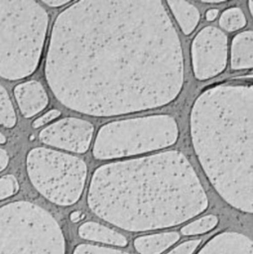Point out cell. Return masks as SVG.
Wrapping results in <instances>:
<instances>
[{
	"label": "cell",
	"mask_w": 253,
	"mask_h": 254,
	"mask_svg": "<svg viewBox=\"0 0 253 254\" xmlns=\"http://www.w3.org/2000/svg\"><path fill=\"white\" fill-rule=\"evenodd\" d=\"M78 234L81 238L97 241L119 247H125L128 241L121 233L94 221H87L78 227Z\"/></svg>",
	"instance_id": "4fadbf2b"
},
{
	"label": "cell",
	"mask_w": 253,
	"mask_h": 254,
	"mask_svg": "<svg viewBox=\"0 0 253 254\" xmlns=\"http://www.w3.org/2000/svg\"><path fill=\"white\" fill-rule=\"evenodd\" d=\"M87 203L103 220L139 232L182 224L203 212L208 199L190 162L173 150L99 167Z\"/></svg>",
	"instance_id": "7a4b0ae2"
},
{
	"label": "cell",
	"mask_w": 253,
	"mask_h": 254,
	"mask_svg": "<svg viewBox=\"0 0 253 254\" xmlns=\"http://www.w3.org/2000/svg\"><path fill=\"white\" fill-rule=\"evenodd\" d=\"M178 137V124L170 115L117 120L99 129L92 153L99 160L124 158L170 147Z\"/></svg>",
	"instance_id": "8992f818"
},
{
	"label": "cell",
	"mask_w": 253,
	"mask_h": 254,
	"mask_svg": "<svg viewBox=\"0 0 253 254\" xmlns=\"http://www.w3.org/2000/svg\"><path fill=\"white\" fill-rule=\"evenodd\" d=\"M248 8H249V11H250V13H251V15L253 17V1L248 2Z\"/></svg>",
	"instance_id": "4316f807"
},
{
	"label": "cell",
	"mask_w": 253,
	"mask_h": 254,
	"mask_svg": "<svg viewBox=\"0 0 253 254\" xmlns=\"http://www.w3.org/2000/svg\"><path fill=\"white\" fill-rule=\"evenodd\" d=\"M45 4H47L48 6H51V7H61V6H63V5H65V4H67V3H69V1H67V0H44L43 1Z\"/></svg>",
	"instance_id": "cb8c5ba5"
},
{
	"label": "cell",
	"mask_w": 253,
	"mask_h": 254,
	"mask_svg": "<svg viewBox=\"0 0 253 254\" xmlns=\"http://www.w3.org/2000/svg\"><path fill=\"white\" fill-rule=\"evenodd\" d=\"M5 142H6L5 136H4L2 133H0V144H4Z\"/></svg>",
	"instance_id": "83f0119b"
},
{
	"label": "cell",
	"mask_w": 253,
	"mask_h": 254,
	"mask_svg": "<svg viewBox=\"0 0 253 254\" xmlns=\"http://www.w3.org/2000/svg\"><path fill=\"white\" fill-rule=\"evenodd\" d=\"M45 75L61 103L86 115L162 107L183 88L180 37L161 1H76L54 23Z\"/></svg>",
	"instance_id": "6da1fadb"
},
{
	"label": "cell",
	"mask_w": 253,
	"mask_h": 254,
	"mask_svg": "<svg viewBox=\"0 0 253 254\" xmlns=\"http://www.w3.org/2000/svg\"><path fill=\"white\" fill-rule=\"evenodd\" d=\"M61 115V112L57 109H52L50 111H48L47 113H45L44 115H42L41 117L35 119V121L33 122V127L34 128H39L42 127L46 124H48L49 122H51L52 120L58 118Z\"/></svg>",
	"instance_id": "7402d4cb"
},
{
	"label": "cell",
	"mask_w": 253,
	"mask_h": 254,
	"mask_svg": "<svg viewBox=\"0 0 253 254\" xmlns=\"http://www.w3.org/2000/svg\"><path fill=\"white\" fill-rule=\"evenodd\" d=\"M180 239L178 232H162L135 238L134 247L139 254H161Z\"/></svg>",
	"instance_id": "5bb4252c"
},
{
	"label": "cell",
	"mask_w": 253,
	"mask_h": 254,
	"mask_svg": "<svg viewBox=\"0 0 253 254\" xmlns=\"http://www.w3.org/2000/svg\"><path fill=\"white\" fill-rule=\"evenodd\" d=\"M8 161H9L8 154L3 149H0V172L7 167Z\"/></svg>",
	"instance_id": "603a6c76"
},
{
	"label": "cell",
	"mask_w": 253,
	"mask_h": 254,
	"mask_svg": "<svg viewBox=\"0 0 253 254\" xmlns=\"http://www.w3.org/2000/svg\"><path fill=\"white\" fill-rule=\"evenodd\" d=\"M73 254H129L127 252L108 248V247H102L92 244H79L74 248Z\"/></svg>",
	"instance_id": "d6986e66"
},
{
	"label": "cell",
	"mask_w": 253,
	"mask_h": 254,
	"mask_svg": "<svg viewBox=\"0 0 253 254\" xmlns=\"http://www.w3.org/2000/svg\"><path fill=\"white\" fill-rule=\"evenodd\" d=\"M18 190V182L14 176L6 175L0 178V200L14 195Z\"/></svg>",
	"instance_id": "ffe728a7"
},
{
	"label": "cell",
	"mask_w": 253,
	"mask_h": 254,
	"mask_svg": "<svg viewBox=\"0 0 253 254\" xmlns=\"http://www.w3.org/2000/svg\"><path fill=\"white\" fill-rule=\"evenodd\" d=\"M230 66L234 70L253 68V31L237 34L230 48Z\"/></svg>",
	"instance_id": "7c38bea8"
},
{
	"label": "cell",
	"mask_w": 253,
	"mask_h": 254,
	"mask_svg": "<svg viewBox=\"0 0 253 254\" xmlns=\"http://www.w3.org/2000/svg\"><path fill=\"white\" fill-rule=\"evenodd\" d=\"M14 95L20 111L25 117H32L38 114L46 108L49 102L45 88L36 80L18 84L14 89Z\"/></svg>",
	"instance_id": "8fae6325"
},
{
	"label": "cell",
	"mask_w": 253,
	"mask_h": 254,
	"mask_svg": "<svg viewBox=\"0 0 253 254\" xmlns=\"http://www.w3.org/2000/svg\"><path fill=\"white\" fill-rule=\"evenodd\" d=\"M241 78H253V74H249V75H246V76H243Z\"/></svg>",
	"instance_id": "f1b7e54d"
},
{
	"label": "cell",
	"mask_w": 253,
	"mask_h": 254,
	"mask_svg": "<svg viewBox=\"0 0 253 254\" xmlns=\"http://www.w3.org/2000/svg\"><path fill=\"white\" fill-rule=\"evenodd\" d=\"M194 76L205 80L218 75L227 63V37L219 29L207 26L194 37L191 48Z\"/></svg>",
	"instance_id": "ba28073f"
},
{
	"label": "cell",
	"mask_w": 253,
	"mask_h": 254,
	"mask_svg": "<svg viewBox=\"0 0 253 254\" xmlns=\"http://www.w3.org/2000/svg\"><path fill=\"white\" fill-rule=\"evenodd\" d=\"M218 222V218L213 215H205L202 216L196 220H193L190 222L189 224L185 225L182 229L181 232L184 235H197V234H202L205 232L210 231L213 229Z\"/></svg>",
	"instance_id": "e0dca14e"
},
{
	"label": "cell",
	"mask_w": 253,
	"mask_h": 254,
	"mask_svg": "<svg viewBox=\"0 0 253 254\" xmlns=\"http://www.w3.org/2000/svg\"><path fill=\"white\" fill-rule=\"evenodd\" d=\"M200 242L201 239H192L185 241L178 245L177 247H175L174 249H172L167 254H192L198 247Z\"/></svg>",
	"instance_id": "44dd1931"
},
{
	"label": "cell",
	"mask_w": 253,
	"mask_h": 254,
	"mask_svg": "<svg viewBox=\"0 0 253 254\" xmlns=\"http://www.w3.org/2000/svg\"><path fill=\"white\" fill-rule=\"evenodd\" d=\"M0 254H65V241L55 217L30 201L0 206Z\"/></svg>",
	"instance_id": "5b68a950"
},
{
	"label": "cell",
	"mask_w": 253,
	"mask_h": 254,
	"mask_svg": "<svg viewBox=\"0 0 253 254\" xmlns=\"http://www.w3.org/2000/svg\"><path fill=\"white\" fill-rule=\"evenodd\" d=\"M16 123V114L10 97L5 88L0 85V124L11 128Z\"/></svg>",
	"instance_id": "ac0fdd59"
},
{
	"label": "cell",
	"mask_w": 253,
	"mask_h": 254,
	"mask_svg": "<svg viewBox=\"0 0 253 254\" xmlns=\"http://www.w3.org/2000/svg\"><path fill=\"white\" fill-rule=\"evenodd\" d=\"M173 16L185 35H190L199 21L198 9L188 1L167 2Z\"/></svg>",
	"instance_id": "9a60e30c"
},
{
	"label": "cell",
	"mask_w": 253,
	"mask_h": 254,
	"mask_svg": "<svg viewBox=\"0 0 253 254\" xmlns=\"http://www.w3.org/2000/svg\"><path fill=\"white\" fill-rule=\"evenodd\" d=\"M218 16V10L217 9H210L206 12L205 18L207 21H213Z\"/></svg>",
	"instance_id": "d4e9b609"
},
{
	"label": "cell",
	"mask_w": 253,
	"mask_h": 254,
	"mask_svg": "<svg viewBox=\"0 0 253 254\" xmlns=\"http://www.w3.org/2000/svg\"><path fill=\"white\" fill-rule=\"evenodd\" d=\"M195 156L216 192L233 208L253 213V83L203 90L190 114Z\"/></svg>",
	"instance_id": "3957f363"
},
{
	"label": "cell",
	"mask_w": 253,
	"mask_h": 254,
	"mask_svg": "<svg viewBox=\"0 0 253 254\" xmlns=\"http://www.w3.org/2000/svg\"><path fill=\"white\" fill-rule=\"evenodd\" d=\"M48 22L46 10L36 1H0L1 77L17 80L37 69Z\"/></svg>",
	"instance_id": "277c9868"
},
{
	"label": "cell",
	"mask_w": 253,
	"mask_h": 254,
	"mask_svg": "<svg viewBox=\"0 0 253 254\" xmlns=\"http://www.w3.org/2000/svg\"><path fill=\"white\" fill-rule=\"evenodd\" d=\"M93 131L94 127L90 122L66 117L43 129L40 139L47 145L81 154L89 148Z\"/></svg>",
	"instance_id": "9c48e42d"
},
{
	"label": "cell",
	"mask_w": 253,
	"mask_h": 254,
	"mask_svg": "<svg viewBox=\"0 0 253 254\" xmlns=\"http://www.w3.org/2000/svg\"><path fill=\"white\" fill-rule=\"evenodd\" d=\"M79 219H81V213L79 211H73L71 214H70V220L73 221V222H76L78 221Z\"/></svg>",
	"instance_id": "484cf974"
},
{
	"label": "cell",
	"mask_w": 253,
	"mask_h": 254,
	"mask_svg": "<svg viewBox=\"0 0 253 254\" xmlns=\"http://www.w3.org/2000/svg\"><path fill=\"white\" fill-rule=\"evenodd\" d=\"M27 172L40 193L56 204L66 206L79 199L87 169L74 156L39 147L28 153Z\"/></svg>",
	"instance_id": "52a82bcc"
},
{
	"label": "cell",
	"mask_w": 253,
	"mask_h": 254,
	"mask_svg": "<svg viewBox=\"0 0 253 254\" xmlns=\"http://www.w3.org/2000/svg\"><path fill=\"white\" fill-rule=\"evenodd\" d=\"M219 25L226 31H237L246 25V18L241 9L232 7L221 14L219 18Z\"/></svg>",
	"instance_id": "2e32d148"
},
{
	"label": "cell",
	"mask_w": 253,
	"mask_h": 254,
	"mask_svg": "<svg viewBox=\"0 0 253 254\" xmlns=\"http://www.w3.org/2000/svg\"><path fill=\"white\" fill-rule=\"evenodd\" d=\"M196 254H253V240L235 231L212 236Z\"/></svg>",
	"instance_id": "30bf717a"
}]
</instances>
